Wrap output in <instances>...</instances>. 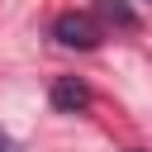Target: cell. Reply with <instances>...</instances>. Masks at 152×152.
Listing matches in <instances>:
<instances>
[{
	"label": "cell",
	"mask_w": 152,
	"mask_h": 152,
	"mask_svg": "<svg viewBox=\"0 0 152 152\" xmlns=\"http://www.w3.org/2000/svg\"><path fill=\"white\" fill-rule=\"evenodd\" d=\"M52 38H57L62 48L90 52V48H100V43H104V28H100V19H95V14H86V10H66V14H57Z\"/></svg>",
	"instance_id": "obj_1"
},
{
	"label": "cell",
	"mask_w": 152,
	"mask_h": 152,
	"mask_svg": "<svg viewBox=\"0 0 152 152\" xmlns=\"http://www.w3.org/2000/svg\"><path fill=\"white\" fill-rule=\"evenodd\" d=\"M48 100H52L57 114H81V109H90V86L76 81V76H57L52 90H48Z\"/></svg>",
	"instance_id": "obj_2"
},
{
	"label": "cell",
	"mask_w": 152,
	"mask_h": 152,
	"mask_svg": "<svg viewBox=\"0 0 152 152\" xmlns=\"http://www.w3.org/2000/svg\"><path fill=\"white\" fill-rule=\"evenodd\" d=\"M90 14L100 19V28H104V24H114V28H138V14H133L128 0H90Z\"/></svg>",
	"instance_id": "obj_3"
},
{
	"label": "cell",
	"mask_w": 152,
	"mask_h": 152,
	"mask_svg": "<svg viewBox=\"0 0 152 152\" xmlns=\"http://www.w3.org/2000/svg\"><path fill=\"white\" fill-rule=\"evenodd\" d=\"M0 152H10V138H5V133H0Z\"/></svg>",
	"instance_id": "obj_4"
},
{
	"label": "cell",
	"mask_w": 152,
	"mask_h": 152,
	"mask_svg": "<svg viewBox=\"0 0 152 152\" xmlns=\"http://www.w3.org/2000/svg\"><path fill=\"white\" fill-rule=\"evenodd\" d=\"M133 152H142V147H133Z\"/></svg>",
	"instance_id": "obj_5"
}]
</instances>
